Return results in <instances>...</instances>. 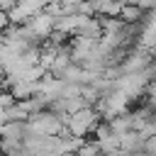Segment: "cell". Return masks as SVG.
Returning <instances> with one entry per match:
<instances>
[{
  "label": "cell",
  "mask_w": 156,
  "mask_h": 156,
  "mask_svg": "<svg viewBox=\"0 0 156 156\" xmlns=\"http://www.w3.org/2000/svg\"><path fill=\"white\" fill-rule=\"evenodd\" d=\"M141 144H144V139H141L136 132H127V134L117 136V146H119V151H122L124 156H127V154L141 151Z\"/></svg>",
  "instance_id": "cell-6"
},
{
  "label": "cell",
  "mask_w": 156,
  "mask_h": 156,
  "mask_svg": "<svg viewBox=\"0 0 156 156\" xmlns=\"http://www.w3.org/2000/svg\"><path fill=\"white\" fill-rule=\"evenodd\" d=\"M10 95H12V100L15 102H24V100H29L32 95H37V83H27V80H17L10 90H7Z\"/></svg>",
  "instance_id": "cell-8"
},
{
  "label": "cell",
  "mask_w": 156,
  "mask_h": 156,
  "mask_svg": "<svg viewBox=\"0 0 156 156\" xmlns=\"http://www.w3.org/2000/svg\"><path fill=\"white\" fill-rule=\"evenodd\" d=\"M76 37L88 39V41H98V39L102 37L100 20H98V17H80V24H78V29H76Z\"/></svg>",
  "instance_id": "cell-5"
},
{
  "label": "cell",
  "mask_w": 156,
  "mask_h": 156,
  "mask_svg": "<svg viewBox=\"0 0 156 156\" xmlns=\"http://www.w3.org/2000/svg\"><path fill=\"white\" fill-rule=\"evenodd\" d=\"M122 7H124V2H105V0H100V2H95V17H119Z\"/></svg>",
  "instance_id": "cell-10"
},
{
  "label": "cell",
  "mask_w": 156,
  "mask_h": 156,
  "mask_svg": "<svg viewBox=\"0 0 156 156\" xmlns=\"http://www.w3.org/2000/svg\"><path fill=\"white\" fill-rule=\"evenodd\" d=\"M5 119L7 122H27L29 119V112H27L24 102H15L12 107H7L5 110Z\"/></svg>",
  "instance_id": "cell-11"
},
{
  "label": "cell",
  "mask_w": 156,
  "mask_h": 156,
  "mask_svg": "<svg viewBox=\"0 0 156 156\" xmlns=\"http://www.w3.org/2000/svg\"><path fill=\"white\" fill-rule=\"evenodd\" d=\"M2 83H5V71L0 68V88H2Z\"/></svg>",
  "instance_id": "cell-16"
},
{
  "label": "cell",
  "mask_w": 156,
  "mask_h": 156,
  "mask_svg": "<svg viewBox=\"0 0 156 156\" xmlns=\"http://www.w3.org/2000/svg\"><path fill=\"white\" fill-rule=\"evenodd\" d=\"M44 10V2L41 0H32V2H15V7L7 12V22L20 27V24H27V20H32L37 12Z\"/></svg>",
  "instance_id": "cell-2"
},
{
  "label": "cell",
  "mask_w": 156,
  "mask_h": 156,
  "mask_svg": "<svg viewBox=\"0 0 156 156\" xmlns=\"http://www.w3.org/2000/svg\"><path fill=\"white\" fill-rule=\"evenodd\" d=\"M78 24H80V15H61L54 20V32H61L68 37V34H76Z\"/></svg>",
  "instance_id": "cell-7"
},
{
  "label": "cell",
  "mask_w": 156,
  "mask_h": 156,
  "mask_svg": "<svg viewBox=\"0 0 156 156\" xmlns=\"http://www.w3.org/2000/svg\"><path fill=\"white\" fill-rule=\"evenodd\" d=\"M141 17H144V12H139V10L134 7V2H124L122 12H119V20H122L124 24H139Z\"/></svg>",
  "instance_id": "cell-12"
},
{
  "label": "cell",
  "mask_w": 156,
  "mask_h": 156,
  "mask_svg": "<svg viewBox=\"0 0 156 156\" xmlns=\"http://www.w3.org/2000/svg\"><path fill=\"white\" fill-rule=\"evenodd\" d=\"M100 122V115L93 110V107H83L73 115H68V122H66V129L71 136L76 139H85V134H90V129Z\"/></svg>",
  "instance_id": "cell-1"
},
{
  "label": "cell",
  "mask_w": 156,
  "mask_h": 156,
  "mask_svg": "<svg viewBox=\"0 0 156 156\" xmlns=\"http://www.w3.org/2000/svg\"><path fill=\"white\" fill-rule=\"evenodd\" d=\"M27 136H29V127H27V122H5V124L0 127V139L22 144Z\"/></svg>",
  "instance_id": "cell-4"
},
{
  "label": "cell",
  "mask_w": 156,
  "mask_h": 156,
  "mask_svg": "<svg viewBox=\"0 0 156 156\" xmlns=\"http://www.w3.org/2000/svg\"><path fill=\"white\" fill-rule=\"evenodd\" d=\"M12 105H15L12 95H10L7 90H0V110H7V107H12Z\"/></svg>",
  "instance_id": "cell-14"
},
{
  "label": "cell",
  "mask_w": 156,
  "mask_h": 156,
  "mask_svg": "<svg viewBox=\"0 0 156 156\" xmlns=\"http://www.w3.org/2000/svg\"><path fill=\"white\" fill-rule=\"evenodd\" d=\"M27 27H29V32L34 34V37H39L41 41L54 32V17H49L44 10L41 12H37L32 20H27Z\"/></svg>",
  "instance_id": "cell-3"
},
{
  "label": "cell",
  "mask_w": 156,
  "mask_h": 156,
  "mask_svg": "<svg viewBox=\"0 0 156 156\" xmlns=\"http://www.w3.org/2000/svg\"><path fill=\"white\" fill-rule=\"evenodd\" d=\"M107 127H110L112 136H122V134L132 132V124H129V115L124 112V115H117V117L107 119Z\"/></svg>",
  "instance_id": "cell-9"
},
{
  "label": "cell",
  "mask_w": 156,
  "mask_h": 156,
  "mask_svg": "<svg viewBox=\"0 0 156 156\" xmlns=\"http://www.w3.org/2000/svg\"><path fill=\"white\" fill-rule=\"evenodd\" d=\"M73 156H100V151H98V144H95L93 139H85V144H83Z\"/></svg>",
  "instance_id": "cell-13"
},
{
  "label": "cell",
  "mask_w": 156,
  "mask_h": 156,
  "mask_svg": "<svg viewBox=\"0 0 156 156\" xmlns=\"http://www.w3.org/2000/svg\"><path fill=\"white\" fill-rule=\"evenodd\" d=\"M66 156H73V154H66Z\"/></svg>",
  "instance_id": "cell-17"
},
{
  "label": "cell",
  "mask_w": 156,
  "mask_h": 156,
  "mask_svg": "<svg viewBox=\"0 0 156 156\" xmlns=\"http://www.w3.org/2000/svg\"><path fill=\"white\" fill-rule=\"evenodd\" d=\"M12 7H15V0H0V12H5V15H7Z\"/></svg>",
  "instance_id": "cell-15"
}]
</instances>
